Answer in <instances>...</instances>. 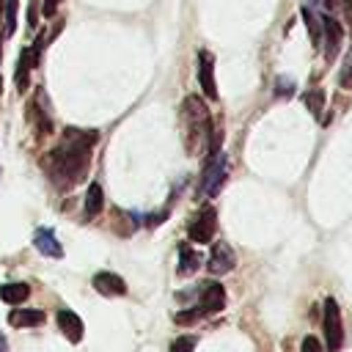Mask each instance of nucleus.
Segmentation results:
<instances>
[{
  "instance_id": "nucleus-22",
  "label": "nucleus",
  "mask_w": 352,
  "mask_h": 352,
  "mask_svg": "<svg viewBox=\"0 0 352 352\" xmlns=\"http://www.w3.org/2000/svg\"><path fill=\"white\" fill-rule=\"evenodd\" d=\"M192 349H195V338L192 336H179L170 344V352H192Z\"/></svg>"
},
{
  "instance_id": "nucleus-23",
  "label": "nucleus",
  "mask_w": 352,
  "mask_h": 352,
  "mask_svg": "<svg viewBox=\"0 0 352 352\" xmlns=\"http://www.w3.org/2000/svg\"><path fill=\"white\" fill-rule=\"evenodd\" d=\"M338 82H341L344 88H352V50H349V55L344 58V66H341V77H338Z\"/></svg>"
},
{
  "instance_id": "nucleus-30",
  "label": "nucleus",
  "mask_w": 352,
  "mask_h": 352,
  "mask_svg": "<svg viewBox=\"0 0 352 352\" xmlns=\"http://www.w3.org/2000/svg\"><path fill=\"white\" fill-rule=\"evenodd\" d=\"M0 94H3V82H0Z\"/></svg>"
},
{
  "instance_id": "nucleus-29",
  "label": "nucleus",
  "mask_w": 352,
  "mask_h": 352,
  "mask_svg": "<svg viewBox=\"0 0 352 352\" xmlns=\"http://www.w3.org/2000/svg\"><path fill=\"white\" fill-rule=\"evenodd\" d=\"M3 6H6V0H0V8H3Z\"/></svg>"
},
{
  "instance_id": "nucleus-25",
  "label": "nucleus",
  "mask_w": 352,
  "mask_h": 352,
  "mask_svg": "<svg viewBox=\"0 0 352 352\" xmlns=\"http://www.w3.org/2000/svg\"><path fill=\"white\" fill-rule=\"evenodd\" d=\"M292 88H294V85H292L289 80H283V77H280V80H278V88H275V94H278V96H283V94H292Z\"/></svg>"
},
{
  "instance_id": "nucleus-28",
  "label": "nucleus",
  "mask_w": 352,
  "mask_h": 352,
  "mask_svg": "<svg viewBox=\"0 0 352 352\" xmlns=\"http://www.w3.org/2000/svg\"><path fill=\"white\" fill-rule=\"evenodd\" d=\"M0 58H3V44H0Z\"/></svg>"
},
{
  "instance_id": "nucleus-18",
  "label": "nucleus",
  "mask_w": 352,
  "mask_h": 352,
  "mask_svg": "<svg viewBox=\"0 0 352 352\" xmlns=\"http://www.w3.org/2000/svg\"><path fill=\"white\" fill-rule=\"evenodd\" d=\"M302 22H305V28H308L311 44L319 47V41H322V25H319V19H316V14H314L311 8H302Z\"/></svg>"
},
{
  "instance_id": "nucleus-10",
  "label": "nucleus",
  "mask_w": 352,
  "mask_h": 352,
  "mask_svg": "<svg viewBox=\"0 0 352 352\" xmlns=\"http://www.w3.org/2000/svg\"><path fill=\"white\" fill-rule=\"evenodd\" d=\"M94 289L99 294H104V297H121V294H126V283L116 272H96L94 275Z\"/></svg>"
},
{
  "instance_id": "nucleus-11",
  "label": "nucleus",
  "mask_w": 352,
  "mask_h": 352,
  "mask_svg": "<svg viewBox=\"0 0 352 352\" xmlns=\"http://www.w3.org/2000/svg\"><path fill=\"white\" fill-rule=\"evenodd\" d=\"M223 305H226V289H223V283H217V280L206 283L204 292H201V308H204V314H217V311H223Z\"/></svg>"
},
{
  "instance_id": "nucleus-21",
  "label": "nucleus",
  "mask_w": 352,
  "mask_h": 352,
  "mask_svg": "<svg viewBox=\"0 0 352 352\" xmlns=\"http://www.w3.org/2000/svg\"><path fill=\"white\" fill-rule=\"evenodd\" d=\"M16 30V0H6V36Z\"/></svg>"
},
{
  "instance_id": "nucleus-24",
  "label": "nucleus",
  "mask_w": 352,
  "mask_h": 352,
  "mask_svg": "<svg viewBox=\"0 0 352 352\" xmlns=\"http://www.w3.org/2000/svg\"><path fill=\"white\" fill-rule=\"evenodd\" d=\"M300 352H322V344H319V338H316V336H305V338H302V346H300Z\"/></svg>"
},
{
  "instance_id": "nucleus-19",
  "label": "nucleus",
  "mask_w": 352,
  "mask_h": 352,
  "mask_svg": "<svg viewBox=\"0 0 352 352\" xmlns=\"http://www.w3.org/2000/svg\"><path fill=\"white\" fill-rule=\"evenodd\" d=\"M302 102H305V107L314 113V118L322 116V107H324V94H322V91H308Z\"/></svg>"
},
{
  "instance_id": "nucleus-9",
  "label": "nucleus",
  "mask_w": 352,
  "mask_h": 352,
  "mask_svg": "<svg viewBox=\"0 0 352 352\" xmlns=\"http://www.w3.org/2000/svg\"><path fill=\"white\" fill-rule=\"evenodd\" d=\"M58 327H60V333L66 336V341H72V344H80V341H82L85 324H82V319H80L74 311L60 308V311H58Z\"/></svg>"
},
{
  "instance_id": "nucleus-7",
  "label": "nucleus",
  "mask_w": 352,
  "mask_h": 352,
  "mask_svg": "<svg viewBox=\"0 0 352 352\" xmlns=\"http://www.w3.org/2000/svg\"><path fill=\"white\" fill-rule=\"evenodd\" d=\"M234 264H236L234 250H231L226 242H214V245H212V253H209V261H206V270H209L212 275H226V272L234 270Z\"/></svg>"
},
{
  "instance_id": "nucleus-13",
  "label": "nucleus",
  "mask_w": 352,
  "mask_h": 352,
  "mask_svg": "<svg viewBox=\"0 0 352 352\" xmlns=\"http://www.w3.org/2000/svg\"><path fill=\"white\" fill-rule=\"evenodd\" d=\"M33 245H36L44 256H50V258H60V256H63V248H60V242L55 239L52 228H36V234H33Z\"/></svg>"
},
{
  "instance_id": "nucleus-1",
  "label": "nucleus",
  "mask_w": 352,
  "mask_h": 352,
  "mask_svg": "<svg viewBox=\"0 0 352 352\" xmlns=\"http://www.w3.org/2000/svg\"><path fill=\"white\" fill-rule=\"evenodd\" d=\"M96 132L91 129H66L63 132V140L47 154L44 160V170L50 176V182L58 187V190H69L72 184L82 182L85 173H88V165H91V148L96 143Z\"/></svg>"
},
{
  "instance_id": "nucleus-14",
  "label": "nucleus",
  "mask_w": 352,
  "mask_h": 352,
  "mask_svg": "<svg viewBox=\"0 0 352 352\" xmlns=\"http://www.w3.org/2000/svg\"><path fill=\"white\" fill-rule=\"evenodd\" d=\"M41 322H44V311H36V308H14L8 314L11 327H38Z\"/></svg>"
},
{
  "instance_id": "nucleus-4",
  "label": "nucleus",
  "mask_w": 352,
  "mask_h": 352,
  "mask_svg": "<svg viewBox=\"0 0 352 352\" xmlns=\"http://www.w3.org/2000/svg\"><path fill=\"white\" fill-rule=\"evenodd\" d=\"M322 327H324V341L330 352H338L344 344V322H341V308L333 297L324 300V316H322Z\"/></svg>"
},
{
  "instance_id": "nucleus-3",
  "label": "nucleus",
  "mask_w": 352,
  "mask_h": 352,
  "mask_svg": "<svg viewBox=\"0 0 352 352\" xmlns=\"http://www.w3.org/2000/svg\"><path fill=\"white\" fill-rule=\"evenodd\" d=\"M214 231H217V209L212 204H206V206L198 209V214L187 226V236H190V242L206 245V242H212Z\"/></svg>"
},
{
  "instance_id": "nucleus-17",
  "label": "nucleus",
  "mask_w": 352,
  "mask_h": 352,
  "mask_svg": "<svg viewBox=\"0 0 352 352\" xmlns=\"http://www.w3.org/2000/svg\"><path fill=\"white\" fill-rule=\"evenodd\" d=\"M36 63H33V50H22V55H19V60H16V91H25L28 88V82H30V69H33Z\"/></svg>"
},
{
  "instance_id": "nucleus-6",
  "label": "nucleus",
  "mask_w": 352,
  "mask_h": 352,
  "mask_svg": "<svg viewBox=\"0 0 352 352\" xmlns=\"http://www.w3.org/2000/svg\"><path fill=\"white\" fill-rule=\"evenodd\" d=\"M322 38H324V60H336L341 41H344V28L336 16H322Z\"/></svg>"
},
{
  "instance_id": "nucleus-8",
  "label": "nucleus",
  "mask_w": 352,
  "mask_h": 352,
  "mask_svg": "<svg viewBox=\"0 0 352 352\" xmlns=\"http://www.w3.org/2000/svg\"><path fill=\"white\" fill-rule=\"evenodd\" d=\"M198 82L206 99H217V85H214V55L201 50L198 52Z\"/></svg>"
},
{
  "instance_id": "nucleus-15",
  "label": "nucleus",
  "mask_w": 352,
  "mask_h": 352,
  "mask_svg": "<svg viewBox=\"0 0 352 352\" xmlns=\"http://www.w3.org/2000/svg\"><path fill=\"white\" fill-rule=\"evenodd\" d=\"M198 267H201V256H198L187 242H182V245H179V267H176L179 275H192Z\"/></svg>"
},
{
  "instance_id": "nucleus-2",
  "label": "nucleus",
  "mask_w": 352,
  "mask_h": 352,
  "mask_svg": "<svg viewBox=\"0 0 352 352\" xmlns=\"http://www.w3.org/2000/svg\"><path fill=\"white\" fill-rule=\"evenodd\" d=\"M182 118H184V138H187V151H198V146L209 143V157L220 151L217 146V135L212 132V118L209 110L204 107V102L198 96H187L182 104Z\"/></svg>"
},
{
  "instance_id": "nucleus-20",
  "label": "nucleus",
  "mask_w": 352,
  "mask_h": 352,
  "mask_svg": "<svg viewBox=\"0 0 352 352\" xmlns=\"http://www.w3.org/2000/svg\"><path fill=\"white\" fill-rule=\"evenodd\" d=\"M201 316H206V314H204L201 305H195V308H190V311H179V314L173 316V322H176V324H192V322H198Z\"/></svg>"
},
{
  "instance_id": "nucleus-12",
  "label": "nucleus",
  "mask_w": 352,
  "mask_h": 352,
  "mask_svg": "<svg viewBox=\"0 0 352 352\" xmlns=\"http://www.w3.org/2000/svg\"><path fill=\"white\" fill-rule=\"evenodd\" d=\"M102 209H104V192H102V184L91 182L88 190H85V198H82V214H85V220H94Z\"/></svg>"
},
{
  "instance_id": "nucleus-26",
  "label": "nucleus",
  "mask_w": 352,
  "mask_h": 352,
  "mask_svg": "<svg viewBox=\"0 0 352 352\" xmlns=\"http://www.w3.org/2000/svg\"><path fill=\"white\" fill-rule=\"evenodd\" d=\"M58 3H60V0H44V11H41V14H44V16H52L55 8H58Z\"/></svg>"
},
{
  "instance_id": "nucleus-5",
  "label": "nucleus",
  "mask_w": 352,
  "mask_h": 352,
  "mask_svg": "<svg viewBox=\"0 0 352 352\" xmlns=\"http://www.w3.org/2000/svg\"><path fill=\"white\" fill-rule=\"evenodd\" d=\"M226 176H228V157H226L223 151H217V154H212L209 162L204 165L201 190H204L206 195H217L220 187H223V182H226Z\"/></svg>"
},
{
  "instance_id": "nucleus-16",
  "label": "nucleus",
  "mask_w": 352,
  "mask_h": 352,
  "mask_svg": "<svg viewBox=\"0 0 352 352\" xmlns=\"http://www.w3.org/2000/svg\"><path fill=\"white\" fill-rule=\"evenodd\" d=\"M28 297H30V286H28V283H22V280L3 283V286H0V300H6V302H11V305L25 302Z\"/></svg>"
},
{
  "instance_id": "nucleus-27",
  "label": "nucleus",
  "mask_w": 352,
  "mask_h": 352,
  "mask_svg": "<svg viewBox=\"0 0 352 352\" xmlns=\"http://www.w3.org/2000/svg\"><path fill=\"white\" fill-rule=\"evenodd\" d=\"M0 352H8V341H6V336L0 333Z\"/></svg>"
}]
</instances>
